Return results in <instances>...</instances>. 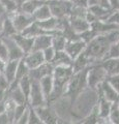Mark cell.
Instances as JSON below:
<instances>
[{"label":"cell","instance_id":"33","mask_svg":"<svg viewBox=\"0 0 119 124\" xmlns=\"http://www.w3.org/2000/svg\"><path fill=\"white\" fill-rule=\"evenodd\" d=\"M31 82H32V80L28 75V76H25L24 78H22V79L19 81V84H18L19 87L21 88V90L25 94V96H26V98L27 99L29 97L30 90H31Z\"/></svg>","mask_w":119,"mask_h":124},{"label":"cell","instance_id":"9","mask_svg":"<svg viewBox=\"0 0 119 124\" xmlns=\"http://www.w3.org/2000/svg\"><path fill=\"white\" fill-rule=\"evenodd\" d=\"M36 111L37 115L40 116V118L41 120V122L45 124H57L59 122V118L57 116L54 111L51 108L50 104H47V106L44 107H37L34 108Z\"/></svg>","mask_w":119,"mask_h":124},{"label":"cell","instance_id":"3","mask_svg":"<svg viewBox=\"0 0 119 124\" xmlns=\"http://www.w3.org/2000/svg\"><path fill=\"white\" fill-rule=\"evenodd\" d=\"M89 67L82 69V70H80V71L74 72L72 76L71 77L70 81H68L64 96H66V97L70 99L71 108H72V107L75 106L77 99L79 98V96L81 95V93L85 90L86 87H88L87 72H88Z\"/></svg>","mask_w":119,"mask_h":124},{"label":"cell","instance_id":"38","mask_svg":"<svg viewBox=\"0 0 119 124\" xmlns=\"http://www.w3.org/2000/svg\"><path fill=\"white\" fill-rule=\"evenodd\" d=\"M28 103L24 104H17L16 108H15V113H14V123H17L18 120L21 118V116L24 114V112L27 110Z\"/></svg>","mask_w":119,"mask_h":124},{"label":"cell","instance_id":"45","mask_svg":"<svg viewBox=\"0 0 119 124\" xmlns=\"http://www.w3.org/2000/svg\"><path fill=\"white\" fill-rule=\"evenodd\" d=\"M107 22H110V23H114L119 26V9L118 10H114L113 14L110 16V17L106 20Z\"/></svg>","mask_w":119,"mask_h":124},{"label":"cell","instance_id":"57","mask_svg":"<svg viewBox=\"0 0 119 124\" xmlns=\"http://www.w3.org/2000/svg\"><path fill=\"white\" fill-rule=\"evenodd\" d=\"M0 75H1V71H0Z\"/></svg>","mask_w":119,"mask_h":124},{"label":"cell","instance_id":"56","mask_svg":"<svg viewBox=\"0 0 119 124\" xmlns=\"http://www.w3.org/2000/svg\"><path fill=\"white\" fill-rule=\"evenodd\" d=\"M45 1H50V0H45Z\"/></svg>","mask_w":119,"mask_h":124},{"label":"cell","instance_id":"35","mask_svg":"<svg viewBox=\"0 0 119 124\" xmlns=\"http://www.w3.org/2000/svg\"><path fill=\"white\" fill-rule=\"evenodd\" d=\"M108 120H110L111 123L119 124V101L112 102V107H111Z\"/></svg>","mask_w":119,"mask_h":124},{"label":"cell","instance_id":"10","mask_svg":"<svg viewBox=\"0 0 119 124\" xmlns=\"http://www.w3.org/2000/svg\"><path fill=\"white\" fill-rule=\"evenodd\" d=\"M53 69H54V66L52 65L51 62H44L40 66L30 69L29 77L32 80L40 81L46 76H51L53 73Z\"/></svg>","mask_w":119,"mask_h":124},{"label":"cell","instance_id":"43","mask_svg":"<svg viewBox=\"0 0 119 124\" xmlns=\"http://www.w3.org/2000/svg\"><path fill=\"white\" fill-rule=\"evenodd\" d=\"M95 4L101 5L103 7H105V8H111L109 0H89V6L90 5H95Z\"/></svg>","mask_w":119,"mask_h":124},{"label":"cell","instance_id":"17","mask_svg":"<svg viewBox=\"0 0 119 124\" xmlns=\"http://www.w3.org/2000/svg\"><path fill=\"white\" fill-rule=\"evenodd\" d=\"M92 64H94L93 61H92L83 51L79 56H77L75 59L72 60L71 67L74 69V72H76V71H80V70H82V69L89 67Z\"/></svg>","mask_w":119,"mask_h":124},{"label":"cell","instance_id":"24","mask_svg":"<svg viewBox=\"0 0 119 124\" xmlns=\"http://www.w3.org/2000/svg\"><path fill=\"white\" fill-rule=\"evenodd\" d=\"M20 33H22L23 35H25V36H29V37H36L38 35H43V34H52V35H54V33L49 32V31H46L43 28H40L35 21Z\"/></svg>","mask_w":119,"mask_h":124},{"label":"cell","instance_id":"36","mask_svg":"<svg viewBox=\"0 0 119 124\" xmlns=\"http://www.w3.org/2000/svg\"><path fill=\"white\" fill-rule=\"evenodd\" d=\"M0 3L5 7L7 16L13 15L17 10H19V7L17 5V3L15 2V0H0Z\"/></svg>","mask_w":119,"mask_h":124},{"label":"cell","instance_id":"26","mask_svg":"<svg viewBox=\"0 0 119 124\" xmlns=\"http://www.w3.org/2000/svg\"><path fill=\"white\" fill-rule=\"evenodd\" d=\"M29 70H30V68L27 66V64L25 63L24 59L22 58V59L19 60L17 71H16V78H15L14 82L10 84L9 87H16V86H18L19 81H20L22 78H24L25 76H28L29 75Z\"/></svg>","mask_w":119,"mask_h":124},{"label":"cell","instance_id":"11","mask_svg":"<svg viewBox=\"0 0 119 124\" xmlns=\"http://www.w3.org/2000/svg\"><path fill=\"white\" fill-rule=\"evenodd\" d=\"M90 28L94 31V33L96 35H101V34H106L110 32V31L118 29L119 26L114 24V23H110V22L98 20L97 19V20H95L90 24Z\"/></svg>","mask_w":119,"mask_h":124},{"label":"cell","instance_id":"14","mask_svg":"<svg viewBox=\"0 0 119 124\" xmlns=\"http://www.w3.org/2000/svg\"><path fill=\"white\" fill-rule=\"evenodd\" d=\"M13 39L17 42V45L20 46V49L23 51V53L28 54L32 51V46H33V41H34V37H29V36H25L22 33H16L15 35L11 36Z\"/></svg>","mask_w":119,"mask_h":124},{"label":"cell","instance_id":"34","mask_svg":"<svg viewBox=\"0 0 119 124\" xmlns=\"http://www.w3.org/2000/svg\"><path fill=\"white\" fill-rule=\"evenodd\" d=\"M10 84L8 83V81L5 79V77L2 75H0V101H4L7 97V93H8Z\"/></svg>","mask_w":119,"mask_h":124},{"label":"cell","instance_id":"2","mask_svg":"<svg viewBox=\"0 0 119 124\" xmlns=\"http://www.w3.org/2000/svg\"><path fill=\"white\" fill-rule=\"evenodd\" d=\"M74 73L71 65H61V66H54L53 69V89L50 95L48 104H51L55 100L59 99L64 96L65 90H66L67 83L71 77Z\"/></svg>","mask_w":119,"mask_h":124},{"label":"cell","instance_id":"30","mask_svg":"<svg viewBox=\"0 0 119 124\" xmlns=\"http://www.w3.org/2000/svg\"><path fill=\"white\" fill-rule=\"evenodd\" d=\"M33 18L35 21H41V20H46V19H49L53 17L51 14V10H50V7L48 5V3L46 2L44 3L41 6H40L33 13Z\"/></svg>","mask_w":119,"mask_h":124},{"label":"cell","instance_id":"27","mask_svg":"<svg viewBox=\"0 0 119 124\" xmlns=\"http://www.w3.org/2000/svg\"><path fill=\"white\" fill-rule=\"evenodd\" d=\"M46 2L47 1H45V0H28L19 7V10L28 15H33L34 11Z\"/></svg>","mask_w":119,"mask_h":124},{"label":"cell","instance_id":"31","mask_svg":"<svg viewBox=\"0 0 119 124\" xmlns=\"http://www.w3.org/2000/svg\"><path fill=\"white\" fill-rule=\"evenodd\" d=\"M66 38H65L62 33H61V30H59L57 33H55L54 35L52 36V46L55 51H62L65 48V45H66Z\"/></svg>","mask_w":119,"mask_h":124},{"label":"cell","instance_id":"23","mask_svg":"<svg viewBox=\"0 0 119 124\" xmlns=\"http://www.w3.org/2000/svg\"><path fill=\"white\" fill-rule=\"evenodd\" d=\"M53 66H61V65H71L72 59L68 56V54L62 50V51H55V55L51 61Z\"/></svg>","mask_w":119,"mask_h":124},{"label":"cell","instance_id":"58","mask_svg":"<svg viewBox=\"0 0 119 124\" xmlns=\"http://www.w3.org/2000/svg\"><path fill=\"white\" fill-rule=\"evenodd\" d=\"M71 1H72V0H71Z\"/></svg>","mask_w":119,"mask_h":124},{"label":"cell","instance_id":"4","mask_svg":"<svg viewBox=\"0 0 119 124\" xmlns=\"http://www.w3.org/2000/svg\"><path fill=\"white\" fill-rule=\"evenodd\" d=\"M53 17L62 19L70 17L71 8L74 6L71 0H50L47 1Z\"/></svg>","mask_w":119,"mask_h":124},{"label":"cell","instance_id":"50","mask_svg":"<svg viewBox=\"0 0 119 124\" xmlns=\"http://www.w3.org/2000/svg\"><path fill=\"white\" fill-rule=\"evenodd\" d=\"M6 9H5V7L3 6L1 3H0V17H4V16H6Z\"/></svg>","mask_w":119,"mask_h":124},{"label":"cell","instance_id":"21","mask_svg":"<svg viewBox=\"0 0 119 124\" xmlns=\"http://www.w3.org/2000/svg\"><path fill=\"white\" fill-rule=\"evenodd\" d=\"M68 21H70V25L72 29L78 34L84 32L87 29L90 28V23L86 21L84 18H76V17H68Z\"/></svg>","mask_w":119,"mask_h":124},{"label":"cell","instance_id":"28","mask_svg":"<svg viewBox=\"0 0 119 124\" xmlns=\"http://www.w3.org/2000/svg\"><path fill=\"white\" fill-rule=\"evenodd\" d=\"M17 32L16 27H15L13 20L9 16H6L4 18V22H3V27H2V31L0 33L1 36H7V37H11L13 35H15Z\"/></svg>","mask_w":119,"mask_h":124},{"label":"cell","instance_id":"18","mask_svg":"<svg viewBox=\"0 0 119 124\" xmlns=\"http://www.w3.org/2000/svg\"><path fill=\"white\" fill-rule=\"evenodd\" d=\"M52 34H43L34 37L32 51H44L52 46Z\"/></svg>","mask_w":119,"mask_h":124},{"label":"cell","instance_id":"19","mask_svg":"<svg viewBox=\"0 0 119 124\" xmlns=\"http://www.w3.org/2000/svg\"><path fill=\"white\" fill-rule=\"evenodd\" d=\"M101 65L105 68L107 75H118L119 73V57L118 58H107L101 62Z\"/></svg>","mask_w":119,"mask_h":124},{"label":"cell","instance_id":"12","mask_svg":"<svg viewBox=\"0 0 119 124\" xmlns=\"http://www.w3.org/2000/svg\"><path fill=\"white\" fill-rule=\"evenodd\" d=\"M86 42L83 41L82 39L79 40H74V41H67L66 45H65L64 51L68 54L72 60L75 59L77 56H79L84 50L86 48Z\"/></svg>","mask_w":119,"mask_h":124},{"label":"cell","instance_id":"7","mask_svg":"<svg viewBox=\"0 0 119 124\" xmlns=\"http://www.w3.org/2000/svg\"><path fill=\"white\" fill-rule=\"evenodd\" d=\"M9 17L13 20V23L15 27H16L17 32H22L25 28H27L29 25H31L32 23L35 21L32 15L25 14L21 10H17L16 13H14L13 15H10Z\"/></svg>","mask_w":119,"mask_h":124},{"label":"cell","instance_id":"5","mask_svg":"<svg viewBox=\"0 0 119 124\" xmlns=\"http://www.w3.org/2000/svg\"><path fill=\"white\" fill-rule=\"evenodd\" d=\"M107 71L101 63H94L90 65L87 72V84L92 90H96V87L102 84L107 78Z\"/></svg>","mask_w":119,"mask_h":124},{"label":"cell","instance_id":"22","mask_svg":"<svg viewBox=\"0 0 119 124\" xmlns=\"http://www.w3.org/2000/svg\"><path fill=\"white\" fill-rule=\"evenodd\" d=\"M7 97H9L11 100H14L17 104L28 103V99L26 98L25 94L21 90V88L19 87V85L16 87H9L8 93H7Z\"/></svg>","mask_w":119,"mask_h":124},{"label":"cell","instance_id":"29","mask_svg":"<svg viewBox=\"0 0 119 124\" xmlns=\"http://www.w3.org/2000/svg\"><path fill=\"white\" fill-rule=\"evenodd\" d=\"M40 84L41 90L44 92V95H45L46 100H47V103H48L50 95H51V92H52V89H53V77H52V75L44 77L43 79L40 81Z\"/></svg>","mask_w":119,"mask_h":124},{"label":"cell","instance_id":"54","mask_svg":"<svg viewBox=\"0 0 119 124\" xmlns=\"http://www.w3.org/2000/svg\"><path fill=\"white\" fill-rule=\"evenodd\" d=\"M4 112V101H0V114Z\"/></svg>","mask_w":119,"mask_h":124},{"label":"cell","instance_id":"41","mask_svg":"<svg viewBox=\"0 0 119 124\" xmlns=\"http://www.w3.org/2000/svg\"><path fill=\"white\" fill-rule=\"evenodd\" d=\"M95 36H96V34L94 33V31L92 30L91 28L87 29L86 31H84V32H82V33H80V37H81V39L83 41H85L86 44H88V42H89L92 38H94Z\"/></svg>","mask_w":119,"mask_h":124},{"label":"cell","instance_id":"25","mask_svg":"<svg viewBox=\"0 0 119 124\" xmlns=\"http://www.w3.org/2000/svg\"><path fill=\"white\" fill-rule=\"evenodd\" d=\"M88 9H89L90 13H92L95 17H96V19H98V20H103V21H106L114 11V9L105 8V7H103L101 5H97V4L90 5L89 7H88Z\"/></svg>","mask_w":119,"mask_h":124},{"label":"cell","instance_id":"6","mask_svg":"<svg viewBox=\"0 0 119 124\" xmlns=\"http://www.w3.org/2000/svg\"><path fill=\"white\" fill-rule=\"evenodd\" d=\"M28 104L33 107V108L44 107V106H47L48 104L45 95H44V92L41 90L40 81L32 80L31 90H30V94H29V97H28Z\"/></svg>","mask_w":119,"mask_h":124},{"label":"cell","instance_id":"49","mask_svg":"<svg viewBox=\"0 0 119 124\" xmlns=\"http://www.w3.org/2000/svg\"><path fill=\"white\" fill-rule=\"evenodd\" d=\"M111 8L114 10H118L119 9V0H109Z\"/></svg>","mask_w":119,"mask_h":124},{"label":"cell","instance_id":"37","mask_svg":"<svg viewBox=\"0 0 119 124\" xmlns=\"http://www.w3.org/2000/svg\"><path fill=\"white\" fill-rule=\"evenodd\" d=\"M28 112H29V114H28V123L29 124H41L43 123L40 118V116L37 115L35 108L31 106H29V104H28Z\"/></svg>","mask_w":119,"mask_h":124},{"label":"cell","instance_id":"46","mask_svg":"<svg viewBox=\"0 0 119 124\" xmlns=\"http://www.w3.org/2000/svg\"><path fill=\"white\" fill-rule=\"evenodd\" d=\"M72 3L75 5L82 6V7H85V8L89 7V0H72Z\"/></svg>","mask_w":119,"mask_h":124},{"label":"cell","instance_id":"42","mask_svg":"<svg viewBox=\"0 0 119 124\" xmlns=\"http://www.w3.org/2000/svg\"><path fill=\"white\" fill-rule=\"evenodd\" d=\"M43 54H44V58H45V61L46 62H51L53 57L55 55V50L53 49V46H49V48L45 49L43 51Z\"/></svg>","mask_w":119,"mask_h":124},{"label":"cell","instance_id":"55","mask_svg":"<svg viewBox=\"0 0 119 124\" xmlns=\"http://www.w3.org/2000/svg\"><path fill=\"white\" fill-rule=\"evenodd\" d=\"M2 41V38H1V35H0V42Z\"/></svg>","mask_w":119,"mask_h":124},{"label":"cell","instance_id":"48","mask_svg":"<svg viewBox=\"0 0 119 124\" xmlns=\"http://www.w3.org/2000/svg\"><path fill=\"white\" fill-rule=\"evenodd\" d=\"M8 123H10L9 117L7 116L5 112H2V113L0 114V124H8Z\"/></svg>","mask_w":119,"mask_h":124},{"label":"cell","instance_id":"51","mask_svg":"<svg viewBox=\"0 0 119 124\" xmlns=\"http://www.w3.org/2000/svg\"><path fill=\"white\" fill-rule=\"evenodd\" d=\"M6 16H7V15H6ZM6 16H4V17H0V33H1V31H2L3 22H4V18L6 17Z\"/></svg>","mask_w":119,"mask_h":124},{"label":"cell","instance_id":"47","mask_svg":"<svg viewBox=\"0 0 119 124\" xmlns=\"http://www.w3.org/2000/svg\"><path fill=\"white\" fill-rule=\"evenodd\" d=\"M28 114H29V112H28V108H27V110L24 112V114L21 116V118L18 120V122H17V123H19V124H25V123H28Z\"/></svg>","mask_w":119,"mask_h":124},{"label":"cell","instance_id":"20","mask_svg":"<svg viewBox=\"0 0 119 124\" xmlns=\"http://www.w3.org/2000/svg\"><path fill=\"white\" fill-rule=\"evenodd\" d=\"M18 63H19V60H7L5 62L2 75L5 77V79L8 81L9 84L13 83L15 78H16V71H17Z\"/></svg>","mask_w":119,"mask_h":124},{"label":"cell","instance_id":"39","mask_svg":"<svg viewBox=\"0 0 119 124\" xmlns=\"http://www.w3.org/2000/svg\"><path fill=\"white\" fill-rule=\"evenodd\" d=\"M118 57H119V39L111 46L105 59H107V58H118Z\"/></svg>","mask_w":119,"mask_h":124},{"label":"cell","instance_id":"1","mask_svg":"<svg viewBox=\"0 0 119 124\" xmlns=\"http://www.w3.org/2000/svg\"><path fill=\"white\" fill-rule=\"evenodd\" d=\"M118 39H119V28L113 31H110V32L106 34L96 35L86 45L84 53L93 61V63H99L102 60L105 59L111 46L114 42H116Z\"/></svg>","mask_w":119,"mask_h":124},{"label":"cell","instance_id":"53","mask_svg":"<svg viewBox=\"0 0 119 124\" xmlns=\"http://www.w3.org/2000/svg\"><path fill=\"white\" fill-rule=\"evenodd\" d=\"M26 1H28V0H15V2L17 3V5H18V7H20L23 3L24 2H26Z\"/></svg>","mask_w":119,"mask_h":124},{"label":"cell","instance_id":"44","mask_svg":"<svg viewBox=\"0 0 119 124\" xmlns=\"http://www.w3.org/2000/svg\"><path fill=\"white\" fill-rule=\"evenodd\" d=\"M0 58L3 60V61H7L8 60V54H7V49H6V46L4 45L3 40L0 42Z\"/></svg>","mask_w":119,"mask_h":124},{"label":"cell","instance_id":"32","mask_svg":"<svg viewBox=\"0 0 119 124\" xmlns=\"http://www.w3.org/2000/svg\"><path fill=\"white\" fill-rule=\"evenodd\" d=\"M101 117H99V114H98V107L97 104L93 108H92L91 113L85 117L84 119H82L80 123H83V124H97V123H101Z\"/></svg>","mask_w":119,"mask_h":124},{"label":"cell","instance_id":"40","mask_svg":"<svg viewBox=\"0 0 119 124\" xmlns=\"http://www.w3.org/2000/svg\"><path fill=\"white\" fill-rule=\"evenodd\" d=\"M106 80L108 81L111 86H112L115 90H116V92L118 93V95H119V73H118V75L107 76Z\"/></svg>","mask_w":119,"mask_h":124},{"label":"cell","instance_id":"15","mask_svg":"<svg viewBox=\"0 0 119 124\" xmlns=\"http://www.w3.org/2000/svg\"><path fill=\"white\" fill-rule=\"evenodd\" d=\"M99 91L102 92V94L103 95L107 100H109L111 102H115V101H119V95L116 92V90L111 86L110 83L107 80H105L102 84H99L96 87Z\"/></svg>","mask_w":119,"mask_h":124},{"label":"cell","instance_id":"8","mask_svg":"<svg viewBox=\"0 0 119 124\" xmlns=\"http://www.w3.org/2000/svg\"><path fill=\"white\" fill-rule=\"evenodd\" d=\"M3 42L6 46L7 54H8V60H20L24 57V53L17 45V42L13 39V37L1 36Z\"/></svg>","mask_w":119,"mask_h":124},{"label":"cell","instance_id":"16","mask_svg":"<svg viewBox=\"0 0 119 124\" xmlns=\"http://www.w3.org/2000/svg\"><path fill=\"white\" fill-rule=\"evenodd\" d=\"M95 91H97L98 94V102H97V107H98V114L99 117L102 120H108L109 118V114L111 111V107H112V102L107 100L103 95L102 94V92L96 89Z\"/></svg>","mask_w":119,"mask_h":124},{"label":"cell","instance_id":"52","mask_svg":"<svg viewBox=\"0 0 119 124\" xmlns=\"http://www.w3.org/2000/svg\"><path fill=\"white\" fill-rule=\"evenodd\" d=\"M4 65H5V61H3L1 58H0V71H3V68H4Z\"/></svg>","mask_w":119,"mask_h":124},{"label":"cell","instance_id":"13","mask_svg":"<svg viewBox=\"0 0 119 124\" xmlns=\"http://www.w3.org/2000/svg\"><path fill=\"white\" fill-rule=\"evenodd\" d=\"M23 59H24L25 63L27 64V66L30 69L35 68L37 66H40V64H43L44 62H46L43 51H31L28 54H25Z\"/></svg>","mask_w":119,"mask_h":124}]
</instances>
